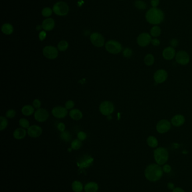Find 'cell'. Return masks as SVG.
I'll list each match as a JSON object with an SVG mask.
<instances>
[{"label":"cell","instance_id":"41","mask_svg":"<svg viewBox=\"0 0 192 192\" xmlns=\"http://www.w3.org/2000/svg\"><path fill=\"white\" fill-rule=\"evenodd\" d=\"M162 169L164 171V172H165L166 174L170 173L171 171V166L168 164H164L162 167Z\"/></svg>","mask_w":192,"mask_h":192},{"label":"cell","instance_id":"27","mask_svg":"<svg viewBox=\"0 0 192 192\" xmlns=\"http://www.w3.org/2000/svg\"><path fill=\"white\" fill-rule=\"evenodd\" d=\"M144 61L146 66H152L154 63V57L153 55L148 54L144 57Z\"/></svg>","mask_w":192,"mask_h":192},{"label":"cell","instance_id":"44","mask_svg":"<svg viewBox=\"0 0 192 192\" xmlns=\"http://www.w3.org/2000/svg\"><path fill=\"white\" fill-rule=\"evenodd\" d=\"M151 43L153 44L154 46H158L160 44V41L159 39L154 38V39H152Z\"/></svg>","mask_w":192,"mask_h":192},{"label":"cell","instance_id":"26","mask_svg":"<svg viewBox=\"0 0 192 192\" xmlns=\"http://www.w3.org/2000/svg\"><path fill=\"white\" fill-rule=\"evenodd\" d=\"M146 142L150 147L153 148H156L158 144V142L157 139L152 135L148 137V138L146 139Z\"/></svg>","mask_w":192,"mask_h":192},{"label":"cell","instance_id":"47","mask_svg":"<svg viewBox=\"0 0 192 192\" xmlns=\"http://www.w3.org/2000/svg\"><path fill=\"white\" fill-rule=\"evenodd\" d=\"M172 192H185V191L180 187H175L172 190Z\"/></svg>","mask_w":192,"mask_h":192},{"label":"cell","instance_id":"21","mask_svg":"<svg viewBox=\"0 0 192 192\" xmlns=\"http://www.w3.org/2000/svg\"><path fill=\"white\" fill-rule=\"evenodd\" d=\"M27 134V132L25 129L23 128H19L17 129L13 133V136L14 138L18 140H20L24 138Z\"/></svg>","mask_w":192,"mask_h":192},{"label":"cell","instance_id":"40","mask_svg":"<svg viewBox=\"0 0 192 192\" xmlns=\"http://www.w3.org/2000/svg\"><path fill=\"white\" fill-rule=\"evenodd\" d=\"M41 106V102L40 101V100L39 99H35L33 102V106L34 107V108H37V109H39Z\"/></svg>","mask_w":192,"mask_h":192},{"label":"cell","instance_id":"38","mask_svg":"<svg viewBox=\"0 0 192 192\" xmlns=\"http://www.w3.org/2000/svg\"><path fill=\"white\" fill-rule=\"evenodd\" d=\"M75 106V102L72 100H68L65 104V107L67 110L73 109V108Z\"/></svg>","mask_w":192,"mask_h":192},{"label":"cell","instance_id":"42","mask_svg":"<svg viewBox=\"0 0 192 192\" xmlns=\"http://www.w3.org/2000/svg\"><path fill=\"white\" fill-rule=\"evenodd\" d=\"M57 128L60 132H64L65 129V125L63 123H60L57 124Z\"/></svg>","mask_w":192,"mask_h":192},{"label":"cell","instance_id":"33","mask_svg":"<svg viewBox=\"0 0 192 192\" xmlns=\"http://www.w3.org/2000/svg\"><path fill=\"white\" fill-rule=\"evenodd\" d=\"M53 12V10L50 7H45L43 9L41 14L43 16L48 18V17H50V16L52 15Z\"/></svg>","mask_w":192,"mask_h":192},{"label":"cell","instance_id":"34","mask_svg":"<svg viewBox=\"0 0 192 192\" xmlns=\"http://www.w3.org/2000/svg\"><path fill=\"white\" fill-rule=\"evenodd\" d=\"M0 121H1L0 130L2 131L4 129L7 128V125H8V121H7V119L4 116L0 117Z\"/></svg>","mask_w":192,"mask_h":192},{"label":"cell","instance_id":"23","mask_svg":"<svg viewBox=\"0 0 192 192\" xmlns=\"http://www.w3.org/2000/svg\"><path fill=\"white\" fill-rule=\"evenodd\" d=\"M1 31L6 35H10L14 32V28L10 24L5 23L1 27Z\"/></svg>","mask_w":192,"mask_h":192},{"label":"cell","instance_id":"3","mask_svg":"<svg viewBox=\"0 0 192 192\" xmlns=\"http://www.w3.org/2000/svg\"><path fill=\"white\" fill-rule=\"evenodd\" d=\"M154 158L156 164L159 165H164L167 162L169 157L167 149L164 147H158L154 151Z\"/></svg>","mask_w":192,"mask_h":192},{"label":"cell","instance_id":"4","mask_svg":"<svg viewBox=\"0 0 192 192\" xmlns=\"http://www.w3.org/2000/svg\"><path fill=\"white\" fill-rule=\"evenodd\" d=\"M53 12L59 16H65L68 14L69 8L67 4L63 1H59L54 4L53 7Z\"/></svg>","mask_w":192,"mask_h":192},{"label":"cell","instance_id":"5","mask_svg":"<svg viewBox=\"0 0 192 192\" xmlns=\"http://www.w3.org/2000/svg\"><path fill=\"white\" fill-rule=\"evenodd\" d=\"M105 49L109 53L118 54L120 53L122 50L121 43L115 40H110L105 44Z\"/></svg>","mask_w":192,"mask_h":192},{"label":"cell","instance_id":"19","mask_svg":"<svg viewBox=\"0 0 192 192\" xmlns=\"http://www.w3.org/2000/svg\"><path fill=\"white\" fill-rule=\"evenodd\" d=\"M55 21L52 18H47L45 19L42 24V28L45 31H51L55 27Z\"/></svg>","mask_w":192,"mask_h":192},{"label":"cell","instance_id":"17","mask_svg":"<svg viewBox=\"0 0 192 192\" xmlns=\"http://www.w3.org/2000/svg\"><path fill=\"white\" fill-rule=\"evenodd\" d=\"M176 51L172 47H167L164 49L162 52L163 57L166 60H171L176 56Z\"/></svg>","mask_w":192,"mask_h":192},{"label":"cell","instance_id":"35","mask_svg":"<svg viewBox=\"0 0 192 192\" xmlns=\"http://www.w3.org/2000/svg\"><path fill=\"white\" fill-rule=\"evenodd\" d=\"M135 7L140 10H144L146 7V3L142 0H137L135 2Z\"/></svg>","mask_w":192,"mask_h":192},{"label":"cell","instance_id":"13","mask_svg":"<svg viewBox=\"0 0 192 192\" xmlns=\"http://www.w3.org/2000/svg\"><path fill=\"white\" fill-rule=\"evenodd\" d=\"M34 116L36 121L44 122L48 119L49 117V114L46 110L40 108L35 111Z\"/></svg>","mask_w":192,"mask_h":192},{"label":"cell","instance_id":"28","mask_svg":"<svg viewBox=\"0 0 192 192\" xmlns=\"http://www.w3.org/2000/svg\"><path fill=\"white\" fill-rule=\"evenodd\" d=\"M68 43L66 41H61L57 44V49L61 52H64L68 48Z\"/></svg>","mask_w":192,"mask_h":192},{"label":"cell","instance_id":"11","mask_svg":"<svg viewBox=\"0 0 192 192\" xmlns=\"http://www.w3.org/2000/svg\"><path fill=\"white\" fill-rule=\"evenodd\" d=\"M94 161V158L91 156L89 155H84L81 157L79 160H78V167H79L81 169H85V168H88L91 166Z\"/></svg>","mask_w":192,"mask_h":192},{"label":"cell","instance_id":"12","mask_svg":"<svg viewBox=\"0 0 192 192\" xmlns=\"http://www.w3.org/2000/svg\"><path fill=\"white\" fill-rule=\"evenodd\" d=\"M168 77L167 71L164 69L157 70L154 74V80L157 84H161L166 80Z\"/></svg>","mask_w":192,"mask_h":192},{"label":"cell","instance_id":"9","mask_svg":"<svg viewBox=\"0 0 192 192\" xmlns=\"http://www.w3.org/2000/svg\"><path fill=\"white\" fill-rule=\"evenodd\" d=\"M171 128V123L166 119H162L157 124L156 130L160 134H164L168 132Z\"/></svg>","mask_w":192,"mask_h":192},{"label":"cell","instance_id":"48","mask_svg":"<svg viewBox=\"0 0 192 192\" xmlns=\"http://www.w3.org/2000/svg\"><path fill=\"white\" fill-rule=\"evenodd\" d=\"M167 188L172 190L175 187L174 184L172 183H168L167 184Z\"/></svg>","mask_w":192,"mask_h":192},{"label":"cell","instance_id":"15","mask_svg":"<svg viewBox=\"0 0 192 192\" xmlns=\"http://www.w3.org/2000/svg\"><path fill=\"white\" fill-rule=\"evenodd\" d=\"M51 112L54 117L57 119H63L67 115L68 110L64 107H55L53 108Z\"/></svg>","mask_w":192,"mask_h":192},{"label":"cell","instance_id":"25","mask_svg":"<svg viewBox=\"0 0 192 192\" xmlns=\"http://www.w3.org/2000/svg\"><path fill=\"white\" fill-rule=\"evenodd\" d=\"M72 188L75 192H81L83 190V187L81 181L76 180L73 182L72 184Z\"/></svg>","mask_w":192,"mask_h":192},{"label":"cell","instance_id":"20","mask_svg":"<svg viewBox=\"0 0 192 192\" xmlns=\"http://www.w3.org/2000/svg\"><path fill=\"white\" fill-rule=\"evenodd\" d=\"M84 189L85 192H97L99 189V185L96 182L90 181L86 184Z\"/></svg>","mask_w":192,"mask_h":192},{"label":"cell","instance_id":"7","mask_svg":"<svg viewBox=\"0 0 192 192\" xmlns=\"http://www.w3.org/2000/svg\"><path fill=\"white\" fill-rule=\"evenodd\" d=\"M43 54L44 56L50 60H54L57 58L59 55L58 49L55 47L47 46L43 49Z\"/></svg>","mask_w":192,"mask_h":192},{"label":"cell","instance_id":"30","mask_svg":"<svg viewBox=\"0 0 192 192\" xmlns=\"http://www.w3.org/2000/svg\"><path fill=\"white\" fill-rule=\"evenodd\" d=\"M82 141H81L78 139H75L71 143V148L74 150H78L82 147Z\"/></svg>","mask_w":192,"mask_h":192},{"label":"cell","instance_id":"6","mask_svg":"<svg viewBox=\"0 0 192 192\" xmlns=\"http://www.w3.org/2000/svg\"><path fill=\"white\" fill-rule=\"evenodd\" d=\"M99 111L104 116H109L114 112V105L110 101H104L100 105Z\"/></svg>","mask_w":192,"mask_h":192},{"label":"cell","instance_id":"29","mask_svg":"<svg viewBox=\"0 0 192 192\" xmlns=\"http://www.w3.org/2000/svg\"><path fill=\"white\" fill-rule=\"evenodd\" d=\"M161 33V29L158 26H154L150 30V34L154 37H157L160 36Z\"/></svg>","mask_w":192,"mask_h":192},{"label":"cell","instance_id":"14","mask_svg":"<svg viewBox=\"0 0 192 192\" xmlns=\"http://www.w3.org/2000/svg\"><path fill=\"white\" fill-rule=\"evenodd\" d=\"M151 36L147 33H142L140 34L137 38V43L141 47L148 46L150 44V43H151Z\"/></svg>","mask_w":192,"mask_h":192},{"label":"cell","instance_id":"22","mask_svg":"<svg viewBox=\"0 0 192 192\" xmlns=\"http://www.w3.org/2000/svg\"><path fill=\"white\" fill-rule=\"evenodd\" d=\"M69 116L73 120H79L83 116L82 112L78 109H72L69 112Z\"/></svg>","mask_w":192,"mask_h":192},{"label":"cell","instance_id":"24","mask_svg":"<svg viewBox=\"0 0 192 192\" xmlns=\"http://www.w3.org/2000/svg\"><path fill=\"white\" fill-rule=\"evenodd\" d=\"M35 112V108L34 107L32 106L31 105H25L22 107L21 108V112L25 116H30Z\"/></svg>","mask_w":192,"mask_h":192},{"label":"cell","instance_id":"43","mask_svg":"<svg viewBox=\"0 0 192 192\" xmlns=\"http://www.w3.org/2000/svg\"><path fill=\"white\" fill-rule=\"evenodd\" d=\"M46 33L45 32V30L41 31L39 33V39L40 41H42L44 39L46 38Z\"/></svg>","mask_w":192,"mask_h":192},{"label":"cell","instance_id":"8","mask_svg":"<svg viewBox=\"0 0 192 192\" xmlns=\"http://www.w3.org/2000/svg\"><path fill=\"white\" fill-rule=\"evenodd\" d=\"M90 41L96 47H102L104 46L105 40L103 36L99 33H93L90 36Z\"/></svg>","mask_w":192,"mask_h":192},{"label":"cell","instance_id":"37","mask_svg":"<svg viewBox=\"0 0 192 192\" xmlns=\"http://www.w3.org/2000/svg\"><path fill=\"white\" fill-rule=\"evenodd\" d=\"M15 115H16V111L14 109H10L7 111L6 113V116L9 119H12L14 117Z\"/></svg>","mask_w":192,"mask_h":192},{"label":"cell","instance_id":"18","mask_svg":"<svg viewBox=\"0 0 192 192\" xmlns=\"http://www.w3.org/2000/svg\"><path fill=\"white\" fill-rule=\"evenodd\" d=\"M185 121V117L183 115L181 114H177L172 117L171 123L175 127H179L184 124Z\"/></svg>","mask_w":192,"mask_h":192},{"label":"cell","instance_id":"36","mask_svg":"<svg viewBox=\"0 0 192 192\" xmlns=\"http://www.w3.org/2000/svg\"><path fill=\"white\" fill-rule=\"evenodd\" d=\"M124 56L126 58H129L132 55V51L130 48H126L123 51Z\"/></svg>","mask_w":192,"mask_h":192},{"label":"cell","instance_id":"31","mask_svg":"<svg viewBox=\"0 0 192 192\" xmlns=\"http://www.w3.org/2000/svg\"><path fill=\"white\" fill-rule=\"evenodd\" d=\"M60 136H61V139L65 142H69L71 140V135L67 131L61 132Z\"/></svg>","mask_w":192,"mask_h":192},{"label":"cell","instance_id":"45","mask_svg":"<svg viewBox=\"0 0 192 192\" xmlns=\"http://www.w3.org/2000/svg\"><path fill=\"white\" fill-rule=\"evenodd\" d=\"M160 3V0H151V4L153 7H157Z\"/></svg>","mask_w":192,"mask_h":192},{"label":"cell","instance_id":"32","mask_svg":"<svg viewBox=\"0 0 192 192\" xmlns=\"http://www.w3.org/2000/svg\"><path fill=\"white\" fill-rule=\"evenodd\" d=\"M19 124L21 128H24V129H28L30 127L29 122L25 118L20 119L19 121Z\"/></svg>","mask_w":192,"mask_h":192},{"label":"cell","instance_id":"39","mask_svg":"<svg viewBox=\"0 0 192 192\" xmlns=\"http://www.w3.org/2000/svg\"><path fill=\"white\" fill-rule=\"evenodd\" d=\"M77 137L81 141H83L87 138V134L84 132H79L77 134Z\"/></svg>","mask_w":192,"mask_h":192},{"label":"cell","instance_id":"46","mask_svg":"<svg viewBox=\"0 0 192 192\" xmlns=\"http://www.w3.org/2000/svg\"><path fill=\"white\" fill-rule=\"evenodd\" d=\"M178 41L177 39H172L170 41V44H171V47H175L176 46L178 45Z\"/></svg>","mask_w":192,"mask_h":192},{"label":"cell","instance_id":"1","mask_svg":"<svg viewBox=\"0 0 192 192\" xmlns=\"http://www.w3.org/2000/svg\"><path fill=\"white\" fill-rule=\"evenodd\" d=\"M164 174L162 167L157 164H150L144 171L146 179L150 181L155 182L160 180Z\"/></svg>","mask_w":192,"mask_h":192},{"label":"cell","instance_id":"2","mask_svg":"<svg viewBox=\"0 0 192 192\" xmlns=\"http://www.w3.org/2000/svg\"><path fill=\"white\" fill-rule=\"evenodd\" d=\"M146 17V20L150 24L154 25L159 24L164 20V12L159 9L153 7L147 11Z\"/></svg>","mask_w":192,"mask_h":192},{"label":"cell","instance_id":"10","mask_svg":"<svg viewBox=\"0 0 192 192\" xmlns=\"http://www.w3.org/2000/svg\"><path fill=\"white\" fill-rule=\"evenodd\" d=\"M175 59L178 64L182 65H186L189 62L190 57L186 52L184 51H180L176 54Z\"/></svg>","mask_w":192,"mask_h":192},{"label":"cell","instance_id":"16","mask_svg":"<svg viewBox=\"0 0 192 192\" xmlns=\"http://www.w3.org/2000/svg\"><path fill=\"white\" fill-rule=\"evenodd\" d=\"M27 133L32 138H38L42 133V129L38 125H32L28 129Z\"/></svg>","mask_w":192,"mask_h":192}]
</instances>
